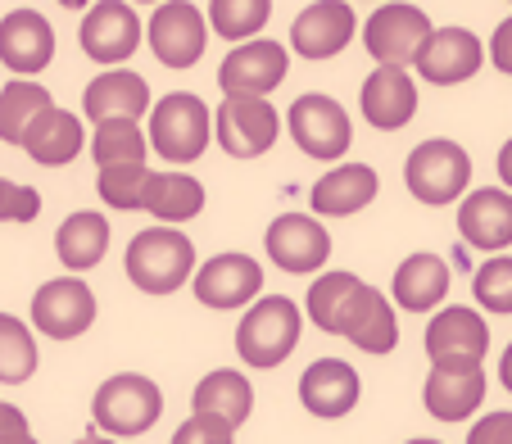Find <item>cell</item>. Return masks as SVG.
Here are the masks:
<instances>
[{
    "instance_id": "cell-24",
    "label": "cell",
    "mask_w": 512,
    "mask_h": 444,
    "mask_svg": "<svg viewBox=\"0 0 512 444\" xmlns=\"http://www.w3.org/2000/svg\"><path fill=\"white\" fill-rule=\"evenodd\" d=\"M485 399V372L481 367H435L426 372L422 404L435 422H467Z\"/></svg>"
},
{
    "instance_id": "cell-11",
    "label": "cell",
    "mask_w": 512,
    "mask_h": 444,
    "mask_svg": "<svg viewBox=\"0 0 512 444\" xmlns=\"http://www.w3.org/2000/svg\"><path fill=\"white\" fill-rule=\"evenodd\" d=\"M286 127H290V136H295V145H300L304 155L322 159V164L340 159L349 150V141H354L349 114L331 96H322V91H309V96L295 100L290 114H286Z\"/></svg>"
},
{
    "instance_id": "cell-1",
    "label": "cell",
    "mask_w": 512,
    "mask_h": 444,
    "mask_svg": "<svg viewBox=\"0 0 512 444\" xmlns=\"http://www.w3.org/2000/svg\"><path fill=\"white\" fill-rule=\"evenodd\" d=\"M300 331H304V313L295 300H286V295H254L245 304V318L236 322V354L250 367L268 372V367H281L295 354Z\"/></svg>"
},
{
    "instance_id": "cell-37",
    "label": "cell",
    "mask_w": 512,
    "mask_h": 444,
    "mask_svg": "<svg viewBox=\"0 0 512 444\" xmlns=\"http://www.w3.org/2000/svg\"><path fill=\"white\" fill-rule=\"evenodd\" d=\"M145 177H150V168H145V164H109V168H100L96 191H100V200H105L109 209L141 213V186H145Z\"/></svg>"
},
{
    "instance_id": "cell-45",
    "label": "cell",
    "mask_w": 512,
    "mask_h": 444,
    "mask_svg": "<svg viewBox=\"0 0 512 444\" xmlns=\"http://www.w3.org/2000/svg\"><path fill=\"white\" fill-rule=\"evenodd\" d=\"M59 5H64V10H87L91 0H59Z\"/></svg>"
},
{
    "instance_id": "cell-4",
    "label": "cell",
    "mask_w": 512,
    "mask_h": 444,
    "mask_svg": "<svg viewBox=\"0 0 512 444\" xmlns=\"http://www.w3.org/2000/svg\"><path fill=\"white\" fill-rule=\"evenodd\" d=\"M404 182L417 204H431V209L458 204L463 191L472 186V155H467L458 141H445V136L422 141V145H413V155L404 159Z\"/></svg>"
},
{
    "instance_id": "cell-19",
    "label": "cell",
    "mask_w": 512,
    "mask_h": 444,
    "mask_svg": "<svg viewBox=\"0 0 512 444\" xmlns=\"http://www.w3.org/2000/svg\"><path fill=\"white\" fill-rule=\"evenodd\" d=\"M19 145L28 150L32 164L64 168L87 150V127H82V118L73 114V109H59L55 100H50V105L41 109V114H32V123L23 127Z\"/></svg>"
},
{
    "instance_id": "cell-46",
    "label": "cell",
    "mask_w": 512,
    "mask_h": 444,
    "mask_svg": "<svg viewBox=\"0 0 512 444\" xmlns=\"http://www.w3.org/2000/svg\"><path fill=\"white\" fill-rule=\"evenodd\" d=\"M132 5H159V0H132Z\"/></svg>"
},
{
    "instance_id": "cell-25",
    "label": "cell",
    "mask_w": 512,
    "mask_h": 444,
    "mask_svg": "<svg viewBox=\"0 0 512 444\" xmlns=\"http://www.w3.org/2000/svg\"><path fill=\"white\" fill-rule=\"evenodd\" d=\"M82 114L91 123H105V118H145L150 114V87H145L141 73L132 68H105L100 78L87 82L82 91Z\"/></svg>"
},
{
    "instance_id": "cell-7",
    "label": "cell",
    "mask_w": 512,
    "mask_h": 444,
    "mask_svg": "<svg viewBox=\"0 0 512 444\" xmlns=\"http://www.w3.org/2000/svg\"><path fill=\"white\" fill-rule=\"evenodd\" d=\"M281 118L268 96H227L213 114V141L232 159H259L277 145Z\"/></svg>"
},
{
    "instance_id": "cell-33",
    "label": "cell",
    "mask_w": 512,
    "mask_h": 444,
    "mask_svg": "<svg viewBox=\"0 0 512 444\" xmlns=\"http://www.w3.org/2000/svg\"><path fill=\"white\" fill-rule=\"evenodd\" d=\"M272 19V0H209V32L223 41L259 37Z\"/></svg>"
},
{
    "instance_id": "cell-23",
    "label": "cell",
    "mask_w": 512,
    "mask_h": 444,
    "mask_svg": "<svg viewBox=\"0 0 512 444\" xmlns=\"http://www.w3.org/2000/svg\"><path fill=\"white\" fill-rule=\"evenodd\" d=\"M358 372L345 363V358H318V363L304 367L300 377V404L309 408L322 422H336V417L354 413L358 404Z\"/></svg>"
},
{
    "instance_id": "cell-14",
    "label": "cell",
    "mask_w": 512,
    "mask_h": 444,
    "mask_svg": "<svg viewBox=\"0 0 512 444\" xmlns=\"http://www.w3.org/2000/svg\"><path fill=\"white\" fill-rule=\"evenodd\" d=\"M286 68L290 55L281 41L245 37L218 68V87H223V96H272L286 82Z\"/></svg>"
},
{
    "instance_id": "cell-27",
    "label": "cell",
    "mask_w": 512,
    "mask_h": 444,
    "mask_svg": "<svg viewBox=\"0 0 512 444\" xmlns=\"http://www.w3.org/2000/svg\"><path fill=\"white\" fill-rule=\"evenodd\" d=\"M390 295L404 313H435L449 295V263L440 254H408L395 268V281H390Z\"/></svg>"
},
{
    "instance_id": "cell-31",
    "label": "cell",
    "mask_w": 512,
    "mask_h": 444,
    "mask_svg": "<svg viewBox=\"0 0 512 444\" xmlns=\"http://www.w3.org/2000/svg\"><path fill=\"white\" fill-rule=\"evenodd\" d=\"M87 145H91L96 168L145 164V155H150V136L141 132V118H105V123H96V132H91Z\"/></svg>"
},
{
    "instance_id": "cell-20",
    "label": "cell",
    "mask_w": 512,
    "mask_h": 444,
    "mask_svg": "<svg viewBox=\"0 0 512 444\" xmlns=\"http://www.w3.org/2000/svg\"><path fill=\"white\" fill-rule=\"evenodd\" d=\"M358 109L377 132H399L413 123L417 114V82L408 78V68L399 64H377L358 91Z\"/></svg>"
},
{
    "instance_id": "cell-17",
    "label": "cell",
    "mask_w": 512,
    "mask_h": 444,
    "mask_svg": "<svg viewBox=\"0 0 512 444\" xmlns=\"http://www.w3.org/2000/svg\"><path fill=\"white\" fill-rule=\"evenodd\" d=\"M358 37V19L349 0H313L309 10L295 14L290 23V46L300 59H331Z\"/></svg>"
},
{
    "instance_id": "cell-22",
    "label": "cell",
    "mask_w": 512,
    "mask_h": 444,
    "mask_svg": "<svg viewBox=\"0 0 512 444\" xmlns=\"http://www.w3.org/2000/svg\"><path fill=\"white\" fill-rule=\"evenodd\" d=\"M55 59V28L37 10H10L0 19V64L19 78H32Z\"/></svg>"
},
{
    "instance_id": "cell-44",
    "label": "cell",
    "mask_w": 512,
    "mask_h": 444,
    "mask_svg": "<svg viewBox=\"0 0 512 444\" xmlns=\"http://www.w3.org/2000/svg\"><path fill=\"white\" fill-rule=\"evenodd\" d=\"M499 381H503V390L512 395V340H508V349H503V358H499Z\"/></svg>"
},
{
    "instance_id": "cell-36",
    "label": "cell",
    "mask_w": 512,
    "mask_h": 444,
    "mask_svg": "<svg viewBox=\"0 0 512 444\" xmlns=\"http://www.w3.org/2000/svg\"><path fill=\"white\" fill-rule=\"evenodd\" d=\"M472 295H476V304H481L485 313H499V318H508V313H512V254L494 250L490 259L476 268Z\"/></svg>"
},
{
    "instance_id": "cell-38",
    "label": "cell",
    "mask_w": 512,
    "mask_h": 444,
    "mask_svg": "<svg viewBox=\"0 0 512 444\" xmlns=\"http://www.w3.org/2000/svg\"><path fill=\"white\" fill-rule=\"evenodd\" d=\"M232 440H236V426L218 413H191L173 431V444H232Z\"/></svg>"
},
{
    "instance_id": "cell-28",
    "label": "cell",
    "mask_w": 512,
    "mask_h": 444,
    "mask_svg": "<svg viewBox=\"0 0 512 444\" xmlns=\"http://www.w3.org/2000/svg\"><path fill=\"white\" fill-rule=\"evenodd\" d=\"M109 250V218L96 209H78L59 222L55 254L68 272H91Z\"/></svg>"
},
{
    "instance_id": "cell-39",
    "label": "cell",
    "mask_w": 512,
    "mask_h": 444,
    "mask_svg": "<svg viewBox=\"0 0 512 444\" xmlns=\"http://www.w3.org/2000/svg\"><path fill=\"white\" fill-rule=\"evenodd\" d=\"M41 213V195L37 186H23L0 177V222H32Z\"/></svg>"
},
{
    "instance_id": "cell-9",
    "label": "cell",
    "mask_w": 512,
    "mask_h": 444,
    "mask_svg": "<svg viewBox=\"0 0 512 444\" xmlns=\"http://www.w3.org/2000/svg\"><path fill=\"white\" fill-rule=\"evenodd\" d=\"M145 37V23L136 19L132 0H96V5H87V19H82V55L91 59V64H127V59L136 55V46H141Z\"/></svg>"
},
{
    "instance_id": "cell-8",
    "label": "cell",
    "mask_w": 512,
    "mask_h": 444,
    "mask_svg": "<svg viewBox=\"0 0 512 444\" xmlns=\"http://www.w3.org/2000/svg\"><path fill=\"white\" fill-rule=\"evenodd\" d=\"M422 345L435 367H481L485 354H490V322L467 304L435 309V318L426 322Z\"/></svg>"
},
{
    "instance_id": "cell-35",
    "label": "cell",
    "mask_w": 512,
    "mask_h": 444,
    "mask_svg": "<svg viewBox=\"0 0 512 444\" xmlns=\"http://www.w3.org/2000/svg\"><path fill=\"white\" fill-rule=\"evenodd\" d=\"M354 286H358L354 272H340V268L322 272V277L309 286V300H304L313 327L327 331V336H336V331H340V313H345V300H349V290H354Z\"/></svg>"
},
{
    "instance_id": "cell-40",
    "label": "cell",
    "mask_w": 512,
    "mask_h": 444,
    "mask_svg": "<svg viewBox=\"0 0 512 444\" xmlns=\"http://www.w3.org/2000/svg\"><path fill=\"white\" fill-rule=\"evenodd\" d=\"M467 444H512V413H490L467 431Z\"/></svg>"
},
{
    "instance_id": "cell-18",
    "label": "cell",
    "mask_w": 512,
    "mask_h": 444,
    "mask_svg": "<svg viewBox=\"0 0 512 444\" xmlns=\"http://www.w3.org/2000/svg\"><path fill=\"white\" fill-rule=\"evenodd\" d=\"M336 336H345L349 345L363 349V354H390V349L399 345L395 304H390L377 286L358 281V286L349 290V300H345V313H340V331H336Z\"/></svg>"
},
{
    "instance_id": "cell-3",
    "label": "cell",
    "mask_w": 512,
    "mask_h": 444,
    "mask_svg": "<svg viewBox=\"0 0 512 444\" xmlns=\"http://www.w3.org/2000/svg\"><path fill=\"white\" fill-rule=\"evenodd\" d=\"M213 141V114L191 91H168L150 105V145L168 164H195Z\"/></svg>"
},
{
    "instance_id": "cell-34",
    "label": "cell",
    "mask_w": 512,
    "mask_h": 444,
    "mask_svg": "<svg viewBox=\"0 0 512 444\" xmlns=\"http://www.w3.org/2000/svg\"><path fill=\"white\" fill-rule=\"evenodd\" d=\"M37 372V340L32 327L10 313H0V381L5 386H23Z\"/></svg>"
},
{
    "instance_id": "cell-15",
    "label": "cell",
    "mask_w": 512,
    "mask_h": 444,
    "mask_svg": "<svg viewBox=\"0 0 512 444\" xmlns=\"http://www.w3.org/2000/svg\"><path fill=\"white\" fill-rule=\"evenodd\" d=\"M191 290L204 309L232 313V309H245L263 290V268H259V259H250V254H241V250L213 254L209 263H200V268L191 272Z\"/></svg>"
},
{
    "instance_id": "cell-6",
    "label": "cell",
    "mask_w": 512,
    "mask_h": 444,
    "mask_svg": "<svg viewBox=\"0 0 512 444\" xmlns=\"http://www.w3.org/2000/svg\"><path fill=\"white\" fill-rule=\"evenodd\" d=\"M96 322V290L82 281V272L41 281V290L32 295V327L46 340H78Z\"/></svg>"
},
{
    "instance_id": "cell-30",
    "label": "cell",
    "mask_w": 512,
    "mask_h": 444,
    "mask_svg": "<svg viewBox=\"0 0 512 444\" xmlns=\"http://www.w3.org/2000/svg\"><path fill=\"white\" fill-rule=\"evenodd\" d=\"M191 413H218L232 426H245L254 413V390L245 381V372L218 367L209 377H200V386L191 390Z\"/></svg>"
},
{
    "instance_id": "cell-26",
    "label": "cell",
    "mask_w": 512,
    "mask_h": 444,
    "mask_svg": "<svg viewBox=\"0 0 512 444\" xmlns=\"http://www.w3.org/2000/svg\"><path fill=\"white\" fill-rule=\"evenodd\" d=\"M381 191V177L372 164H340L322 173L309 191V204L318 218H349V213L368 209Z\"/></svg>"
},
{
    "instance_id": "cell-42",
    "label": "cell",
    "mask_w": 512,
    "mask_h": 444,
    "mask_svg": "<svg viewBox=\"0 0 512 444\" xmlns=\"http://www.w3.org/2000/svg\"><path fill=\"white\" fill-rule=\"evenodd\" d=\"M490 59H494V68H499V73H508V78H512V19H503L499 28H494Z\"/></svg>"
},
{
    "instance_id": "cell-41",
    "label": "cell",
    "mask_w": 512,
    "mask_h": 444,
    "mask_svg": "<svg viewBox=\"0 0 512 444\" xmlns=\"http://www.w3.org/2000/svg\"><path fill=\"white\" fill-rule=\"evenodd\" d=\"M0 444H32L28 417H23L14 404H5V399H0Z\"/></svg>"
},
{
    "instance_id": "cell-21",
    "label": "cell",
    "mask_w": 512,
    "mask_h": 444,
    "mask_svg": "<svg viewBox=\"0 0 512 444\" xmlns=\"http://www.w3.org/2000/svg\"><path fill=\"white\" fill-rule=\"evenodd\" d=\"M458 236L485 254L508 250L512 245V191H503V186L463 191V200H458Z\"/></svg>"
},
{
    "instance_id": "cell-2",
    "label": "cell",
    "mask_w": 512,
    "mask_h": 444,
    "mask_svg": "<svg viewBox=\"0 0 512 444\" xmlns=\"http://www.w3.org/2000/svg\"><path fill=\"white\" fill-rule=\"evenodd\" d=\"M123 268H127V281H132L136 290H145V295H173L195 272V245L186 232H177L173 222L145 227V232H136L132 245H127Z\"/></svg>"
},
{
    "instance_id": "cell-16",
    "label": "cell",
    "mask_w": 512,
    "mask_h": 444,
    "mask_svg": "<svg viewBox=\"0 0 512 444\" xmlns=\"http://www.w3.org/2000/svg\"><path fill=\"white\" fill-rule=\"evenodd\" d=\"M426 32H431L426 10H417L408 0H386V5H381L377 14H368V23H363V46H368V55L377 59V64L408 68L417 46L426 41Z\"/></svg>"
},
{
    "instance_id": "cell-10",
    "label": "cell",
    "mask_w": 512,
    "mask_h": 444,
    "mask_svg": "<svg viewBox=\"0 0 512 444\" xmlns=\"http://www.w3.org/2000/svg\"><path fill=\"white\" fill-rule=\"evenodd\" d=\"M145 37H150V50L164 68H191L200 64L204 46H209V19L191 0H159Z\"/></svg>"
},
{
    "instance_id": "cell-13",
    "label": "cell",
    "mask_w": 512,
    "mask_h": 444,
    "mask_svg": "<svg viewBox=\"0 0 512 444\" xmlns=\"http://www.w3.org/2000/svg\"><path fill=\"white\" fill-rule=\"evenodd\" d=\"M481 64H485V46L467 28H431L413 55L417 78L431 82V87H458V82L476 78Z\"/></svg>"
},
{
    "instance_id": "cell-43",
    "label": "cell",
    "mask_w": 512,
    "mask_h": 444,
    "mask_svg": "<svg viewBox=\"0 0 512 444\" xmlns=\"http://www.w3.org/2000/svg\"><path fill=\"white\" fill-rule=\"evenodd\" d=\"M499 182L512 191V141H503V150H499Z\"/></svg>"
},
{
    "instance_id": "cell-5",
    "label": "cell",
    "mask_w": 512,
    "mask_h": 444,
    "mask_svg": "<svg viewBox=\"0 0 512 444\" xmlns=\"http://www.w3.org/2000/svg\"><path fill=\"white\" fill-rule=\"evenodd\" d=\"M164 413V390L155 386L141 372H118L91 399V417H96L100 435H114V440H136Z\"/></svg>"
},
{
    "instance_id": "cell-32",
    "label": "cell",
    "mask_w": 512,
    "mask_h": 444,
    "mask_svg": "<svg viewBox=\"0 0 512 444\" xmlns=\"http://www.w3.org/2000/svg\"><path fill=\"white\" fill-rule=\"evenodd\" d=\"M50 100H55V96H50L41 82H32V78L10 82V87L0 91V141H5V145H19L23 127H28L32 114H41Z\"/></svg>"
},
{
    "instance_id": "cell-12",
    "label": "cell",
    "mask_w": 512,
    "mask_h": 444,
    "mask_svg": "<svg viewBox=\"0 0 512 444\" xmlns=\"http://www.w3.org/2000/svg\"><path fill=\"white\" fill-rule=\"evenodd\" d=\"M263 250H268V259L277 263L281 272L313 277V272H322L331 259V236L313 213H281V218L268 222Z\"/></svg>"
},
{
    "instance_id": "cell-29",
    "label": "cell",
    "mask_w": 512,
    "mask_h": 444,
    "mask_svg": "<svg viewBox=\"0 0 512 444\" xmlns=\"http://www.w3.org/2000/svg\"><path fill=\"white\" fill-rule=\"evenodd\" d=\"M141 213H155L159 222H191L204 213V186L191 173H150L141 186Z\"/></svg>"
}]
</instances>
